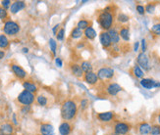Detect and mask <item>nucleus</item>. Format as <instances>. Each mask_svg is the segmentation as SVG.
Returning <instances> with one entry per match:
<instances>
[{
    "mask_svg": "<svg viewBox=\"0 0 160 135\" xmlns=\"http://www.w3.org/2000/svg\"><path fill=\"white\" fill-rule=\"evenodd\" d=\"M23 87H24V90L32 92L33 94H36L38 91V86L37 85V83L32 80H26L23 81Z\"/></svg>",
    "mask_w": 160,
    "mask_h": 135,
    "instance_id": "18",
    "label": "nucleus"
},
{
    "mask_svg": "<svg viewBox=\"0 0 160 135\" xmlns=\"http://www.w3.org/2000/svg\"><path fill=\"white\" fill-rule=\"evenodd\" d=\"M49 47H50V50H51L52 54H53V55L56 54L57 43H56V41H55L53 38H50V39H49Z\"/></svg>",
    "mask_w": 160,
    "mask_h": 135,
    "instance_id": "32",
    "label": "nucleus"
},
{
    "mask_svg": "<svg viewBox=\"0 0 160 135\" xmlns=\"http://www.w3.org/2000/svg\"><path fill=\"white\" fill-rule=\"evenodd\" d=\"M9 45H10V41L8 37H7V35H5L4 33L0 34V49L5 50V49L9 47Z\"/></svg>",
    "mask_w": 160,
    "mask_h": 135,
    "instance_id": "26",
    "label": "nucleus"
},
{
    "mask_svg": "<svg viewBox=\"0 0 160 135\" xmlns=\"http://www.w3.org/2000/svg\"><path fill=\"white\" fill-rule=\"evenodd\" d=\"M37 96L32 92H29L27 90H23L17 97V101L19 104L22 106H32L34 102H36Z\"/></svg>",
    "mask_w": 160,
    "mask_h": 135,
    "instance_id": "3",
    "label": "nucleus"
},
{
    "mask_svg": "<svg viewBox=\"0 0 160 135\" xmlns=\"http://www.w3.org/2000/svg\"><path fill=\"white\" fill-rule=\"evenodd\" d=\"M4 56H5L4 50H1V49H0V60H2L4 58Z\"/></svg>",
    "mask_w": 160,
    "mask_h": 135,
    "instance_id": "44",
    "label": "nucleus"
},
{
    "mask_svg": "<svg viewBox=\"0 0 160 135\" xmlns=\"http://www.w3.org/2000/svg\"><path fill=\"white\" fill-rule=\"evenodd\" d=\"M131 129V126L129 123L124 122H118L114 125V132L120 135H126Z\"/></svg>",
    "mask_w": 160,
    "mask_h": 135,
    "instance_id": "9",
    "label": "nucleus"
},
{
    "mask_svg": "<svg viewBox=\"0 0 160 135\" xmlns=\"http://www.w3.org/2000/svg\"><path fill=\"white\" fill-rule=\"evenodd\" d=\"M0 19L2 21H8L9 19V15H8V12H7L6 9H4L2 6H0Z\"/></svg>",
    "mask_w": 160,
    "mask_h": 135,
    "instance_id": "31",
    "label": "nucleus"
},
{
    "mask_svg": "<svg viewBox=\"0 0 160 135\" xmlns=\"http://www.w3.org/2000/svg\"><path fill=\"white\" fill-rule=\"evenodd\" d=\"M147 48H148L147 39H145V38H142V53H145V51H147Z\"/></svg>",
    "mask_w": 160,
    "mask_h": 135,
    "instance_id": "39",
    "label": "nucleus"
},
{
    "mask_svg": "<svg viewBox=\"0 0 160 135\" xmlns=\"http://www.w3.org/2000/svg\"><path fill=\"white\" fill-rule=\"evenodd\" d=\"M90 26H92V22L88 21V20H87V19H81L78 22V24H77V27L79 28H81L82 31L87 30V28L89 27Z\"/></svg>",
    "mask_w": 160,
    "mask_h": 135,
    "instance_id": "28",
    "label": "nucleus"
},
{
    "mask_svg": "<svg viewBox=\"0 0 160 135\" xmlns=\"http://www.w3.org/2000/svg\"><path fill=\"white\" fill-rule=\"evenodd\" d=\"M99 40H100V44L104 49H109L113 45L108 31H101L99 34Z\"/></svg>",
    "mask_w": 160,
    "mask_h": 135,
    "instance_id": "12",
    "label": "nucleus"
},
{
    "mask_svg": "<svg viewBox=\"0 0 160 135\" xmlns=\"http://www.w3.org/2000/svg\"><path fill=\"white\" fill-rule=\"evenodd\" d=\"M157 122H158V123L160 125V113H158V116H157Z\"/></svg>",
    "mask_w": 160,
    "mask_h": 135,
    "instance_id": "45",
    "label": "nucleus"
},
{
    "mask_svg": "<svg viewBox=\"0 0 160 135\" xmlns=\"http://www.w3.org/2000/svg\"><path fill=\"white\" fill-rule=\"evenodd\" d=\"M133 75L137 77V79H141L142 80L143 79V75H144V73H143V70L138 66V65H136L134 68H133Z\"/></svg>",
    "mask_w": 160,
    "mask_h": 135,
    "instance_id": "29",
    "label": "nucleus"
},
{
    "mask_svg": "<svg viewBox=\"0 0 160 135\" xmlns=\"http://www.w3.org/2000/svg\"><path fill=\"white\" fill-rule=\"evenodd\" d=\"M105 90H106V93L109 96H113L114 97V96H117L122 91V87L116 82H111L106 86Z\"/></svg>",
    "mask_w": 160,
    "mask_h": 135,
    "instance_id": "13",
    "label": "nucleus"
},
{
    "mask_svg": "<svg viewBox=\"0 0 160 135\" xmlns=\"http://www.w3.org/2000/svg\"><path fill=\"white\" fill-rule=\"evenodd\" d=\"M82 35H83V31H82L81 28H79L78 27H75L70 32V38H72L74 40L80 39Z\"/></svg>",
    "mask_w": 160,
    "mask_h": 135,
    "instance_id": "24",
    "label": "nucleus"
},
{
    "mask_svg": "<svg viewBox=\"0 0 160 135\" xmlns=\"http://www.w3.org/2000/svg\"><path fill=\"white\" fill-rule=\"evenodd\" d=\"M151 127L152 126L148 123H142L138 124V133L141 135H148L151 131Z\"/></svg>",
    "mask_w": 160,
    "mask_h": 135,
    "instance_id": "21",
    "label": "nucleus"
},
{
    "mask_svg": "<svg viewBox=\"0 0 160 135\" xmlns=\"http://www.w3.org/2000/svg\"><path fill=\"white\" fill-rule=\"evenodd\" d=\"M80 66H81V68L82 70V72L85 73V74L86 73H89V72H92V69H93L92 64L90 63V62H88V61H82L80 64Z\"/></svg>",
    "mask_w": 160,
    "mask_h": 135,
    "instance_id": "27",
    "label": "nucleus"
},
{
    "mask_svg": "<svg viewBox=\"0 0 160 135\" xmlns=\"http://www.w3.org/2000/svg\"><path fill=\"white\" fill-rule=\"evenodd\" d=\"M3 32L5 35H9V36H14V35H16L19 33L21 27H20V25L15 22V21H12V20H8L6 21L4 23V26H3Z\"/></svg>",
    "mask_w": 160,
    "mask_h": 135,
    "instance_id": "4",
    "label": "nucleus"
},
{
    "mask_svg": "<svg viewBox=\"0 0 160 135\" xmlns=\"http://www.w3.org/2000/svg\"><path fill=\"white\" fill-rule=\"evenodd\" d=\"M82 80L85 81L86 83L92 85V86H94V85H96L97 83L99 82L98 76H97L96 73H94L93 70H92V72H89V73H86L85 75H83Z\"/></svg>",
    "mask_w": 160,
    "mask_h": 135,
    "instance_id": "11",
    "label": "nucleus"
},
{
    "mask_svg": "<svg viewBox=\"0 0 160 135\" xmlns=\"http://www.w3.org/2000/svg\"><path fill=\"white\" fill-rule=\"evenodd\" d=\"M155 11V4L153 3H148L147 6H145V12L148 14H153Z\"/></svg>",
    "mask_w": 160,
    "mask_h": 135,
    "instance_id": "34",
    "label": "nucleus"
},
{
    "mask_svg": "<svg viewBox=\"0 0 160 135\" xmlns=\"http://www.w3.org/2000/svg\"><path fill=\"white\" fill-rule=\"evenodd\" d=\"M151 135H160V125L159 124H155L151 127V131H150Z\"/></svg>",
    "mask_w": 160,
    "mask_h": 135,
    "instance_id": "36",
    "label": "nucleus"
},
{
    "mask_svg": "<svg viewBox=\"0 0 160 135\" xmlns=\"http://www.w3.org/2000/svg\"><path fill=\"white\" fill-rule=\"evenodd\" d=\"M56 37H57V40H59V41H62L64 39V37H65V28L64 27H61L58 31V32L56 34Z\"/></svg>",
    "mask_w": 160,
    "mask_h": 135,
    "instance_id": "35",
    "label": "nucleus"
},
{
    "mask_svg": "<svg viewBox=\"0 0 160 135\" xmlns=\"http://www.w3.org/2000/svg\"><path fill=\"white\" fill-rule=\"evenodd\" d=\"M70 70H71V73L73 74V75L76 76V77H78V79H82L83 75H85V73L82 72L81 66L77 63H71L70 64Z\"/></svg>",
    "mask_w": 160,
    "mask_h": 135,
    "instance_id": "17",
    "label": "nucleus"
},
{
    "mask_svg": "<svg viewBox=\"0 0 160 135\" xmlns=\"http://www.w3.org/2000/svg\"><path fill=\"white\" fill-rule=\"evenodd\" d=\"M159 19H160V18H159Z\"/></svg>",
    "mask_w": 160,
    "mask_h": 135,
    "instance_id": "48",
    "label": "nucleus"
},
{
    "mask_svg": "<svg viewBox=\"0 0 160 135\" xmlns=\"http://www.w3.org/2000/svg\"><path fill=\"white\" fill-rule=\"evenodd\" d=\"M12 3L13 2H11L10 0H3V1H1V6L3 7L4 9H10V7H11V5H12Z\"/></svg>",
    "mask_w": 160,
    "mask_h": 135,
    "instance_id": "37",
    "label": "nucleus"
},
{
    "mask_svg": "<svg viewBox=\"0 0 160 135\" xmlns=\"http://www.w3.org/2000/svg\"><path fill=\"white\" fill-rule=\"evenodd\" d=\"M25 7H26L25 1H14L10 7V12L11 14H17L18 12L25 9Z\"/></svg>",
    "mask_w": 160,
    "mask_h": 135,
    "instance_id": "19",
    "label": "nucleus"
},
{
    "mask_svg": "<svg viewBox=\"0 0 160 135\" xmlns=\"http://www.w3.org/2000/svg\"><path fill=\"white\" fill-rule=\"evenodd\" d=\"M36 102L38 106H40V107H46V106L48 105V103H49L47 96H45L44 94L38 95L36 98Z\"/></svg>",
    "mask_w": 160,
    "mask_h": 135,
    "instance_id": "25",
    "label": "nucleus"
},
{
    "mask_svg": "<svg viewBox=\"0 0 160 135\" xmlns=\"http://www.w3.org/2000/svg\"><path fill=\"white\" fill-rule=\"evenodd\" d=\"M116 20H117V22H118V23H120V24L124 25V24H126V23L129 22L130 17H129L128 15H126V14H124V13H119V14L117 15Z\"/></svg>",
    "mask_w": 160,
    "mask_h": 135,
    "instance_id": "30",
    "label": "nucleus"
},
{
    "mask_svg": "<svg viewBox=\"0 0 160 135\" xmlns=\"http://www.w3.org/2000/svg\"><path fill=\"white\" fill-rule=\"evenodd\" d=\"M140 42L138 41H137V42H135V44H134V51L135 52H138V48H140Z\"/></svg>",
    "mask_w": 160,
    "mask_h": 135,
    "instance_id": "43",
    "label": "nucleus"
},
{
    "mask_svg": "<svg viewBox=\"0 0 160 135\" xmlns=\"http://www.w3.org/2000/svg\"><path fill=\"white\" fill-rule=\"evenodd\" d=\"M39 132L41 135H55L54 134V128L51 123H43L39 126Z\"/></svg>",
    "mask_w": 160,
    "mask_h": 135,
    "instance_id": "16",
    "label": "nucleus"
},
{
    "mask_svg": "<svg viewBox=\"0 0 160 135\" xmlns=\"http://www.w3.org/2000/svg\"><path fill=\"white\" fill-rule=\"evenodd\" d=\"M73 130V126L70 122H62L59 125L60 135H70Z\"/></svg>",
    "mask_w": 160,
    "mask_h": 135,
    "instance_id": "15",
    "label": "nucleus"
},
{
    "mask_svg": "<svg viewBox=\"0 0 160 135\" xmlns=\"http://www.w3.org/2000/svg\"><path fill=\"white\" fill-rule=\"evenodd\" d=\"M23 52L24 53H28V52H29V49H28V48H23Z\"/></svg>",
    "mask_w": 160,
    "mask_h": 135,
    "instance_id": "46",
    "label": "nucleus"
},
{
    "mask_svg": "<svg viewBox=\"0 0 160 135\" xmlns=\"http://www.w3.org/2000/svg\"><path fill=\"white\" fill-rule=\"evenodd\" d=\"M108 33L110 35V38L111 41H112V44L113 45H118L120 42V35H119V31H118L115 27H112L111 30L108 31Z\"/></svg>",
    "mask_w": 160,
    "mask_h": 135,
    "instance_id": "20",
    "label": "nucleus"
},
{
    "mask_svg": "<svg viewBox=\"0 0 160 135\" xmlns=\"http://www.w3.org/2000/svg\"><path fill=\"white\" fill-rule=\"evenodd\" d=\"M115 113L114 112H102V113H96V118L99 123H107L112 122L114 119Z\"/></svg>",
    "mask_w": 160,
    "mask_h": 135,
    "instance_id": "8",
    "label": "nucleus"
},
{
    "mask_svg": "<svg viewBox=\"0 0 160 135\" xmlns=\"http://www.w3.org/2000/svg\"><path fill=\"white\" fill-rule=\"evenodd\" d=\"M119 35H120V38L122 40L129 41L130 40V28H129V27L123 26L119 31Z\"/></svg>",
    "mask_w": 160,
    "mask_h": 135,
    "instance_id": "22",
    "label": "nucleus"
},
{
    "mask_svg": "<svg viewBox=\"0 0 160 135\" xmlns=\"http://www.w3.org/2000/svg\"><path fill=\"white\" fill-rule=\"evenodd\" d=\"M10 68L13 75H15L20 80H26V77L28 76V73L24 70L23 67H21L17 63H11Z\"/></svg>",
    "mask_w": 160,
    "mask_h": 135,
    "instance_id": "6",
    "label": "nucleus"
},
{
    "mask_svg": "<svg viewBox=\"0 0 160 135\" xmlns=\"http://www.w3.org/2000/svg\"><path fill=\"white\" fill-rule=\"evenodd\" d=\"M140 84L145 89H152L155 87H160V82L155 81L152 79H142L140 81Z\"/></svg>",
    "mask_w": 160,
    "mask_h": 135,
    "instance_id": "14",
    "label": "nucleus"
},
{
    "mask_svg": "<svg viewBox=\"0 0 160 135\" xmlns=\"http://www.w3.org/2000/svg\"><path fill=\"white\" fill-rule=\"evenodd\" d=\"M61 118L64 122H71L78 113V104L72 99H67L61 105Z\"/></svg>",
    "mask_w": 160,
    "mask_h": 135,
    "instance_id": "1",
    "label": "nucleus"
},
{
    "mask_svg": "<svg viewBox=\"0 0 160 135\" xmlns=\"http://www.w3.org/2000/svg\"><path fill=\"white\" fill-rule=\"evenodd\" d=\"M110 135H120V134H117V133H115V132H113L112 134H110Z\"/></svg>",
    "mask_w": 160,
    "mask_h": 135,
    "instance_id": "47",
    "label": "nucleus"
},
{
    "mask_svg": "<svg viewBox=\"0 0 160 135\" xmlns=\"http://www.w3.org/2000/svg\"><path fill=\"white\" fill-rule=\"evenodd\" d=\"M96 75L98 76V80L100 81H107L113 79L115 72L113 69H111L109 67H103L97 70Z\"/></svg>",
    "mask_w": 160,
    "mask_h": 135,
    "instance_id": "5",
    "label": "nucleus"
},
{
    "mask_svg": "<svg viewBox=\"0 0 160 135\" xmlns=\"http://www.w3.org/2000/svg\"><path fill=\"white\" fill-rule=\"evenodd\" d=\"M55 64H56V66L61 68L62 66H63V62H62V60L59 58V57H57V58H55Z\"/></svg>",
    "mask_w": 160,
    "mask_h": 135,
    "instance_id": "41",
    "label": "nucleus"
},
{
    "mask_svg": "<svg viewBox=\"0 0 160 135\" xmlns=\"http://www.w3.org/2000/svg\"><path fill=\"white\" fill-rule=\"evenodd\" d=\"M14 133H15V127L13 123L9 122L0 123V135H14Z\"/></svg>",
    "mask_w": 160,
    "mask_h": 135,
    "instance_id": "10",
    "label": "nucleus"
},
{
    "mask_svg": "<svg viewBox=\"0 0 160 135\" xmlns=\"http://www.w3.org/2000/svg\"><path fill=\"white\" fill-rule=\"evenodd\" d=\"M83 35H85L86 39L88 40H93L96 37V31L92 27V26H90L89 27H88L87 30L83 31Z\"/></svg>",
    "mask_w": 160,
    "mask_h": 135,
    "instance_id": "23",
    "label": "nucleus"
},
{
    "mask_svg": "<svg viewBox=\"0 0 160 135\" xmlns=\"http://www.w3.org/2000/svg\"><path fill=\"white\" fill-rule=\"evenodd\" d=\"M81 108L82 109V110H85V109H87L88 108V101L87 100V99H82V100L81 101Z\"/></svg>",
    "mask_w": 160,
    "mask_h": 135,
    "instance_id": "40",
    "label": "nucleus"
},
{
    "mask_svg": "<svg viewBox=\"0 0 160 135\" xmlns=\"http://www.w3.org/2000/svg\"><path fill=\"white\" fill-rule=\"evenodd\" d=\"M96 21L102 31H108L109 30H111L114 25L115 16L113 12L110 10V7H107V8L102 10L97 16Z\"/></svg>",
    "mask_w": 160,
    "mask_h": 135,
    "instance_id": "2",
    "label": "nucleus"
},
{
    "mask_svg": "<svg viewBox=\"0 0 160 135\" xmlns=\"http://www.w3.org/2000/svg\"><path fill=\"white\" fill-rule=\"evenodd\" d=\"M151 32L153 33V34H155V35H157V36H160V23L155 24V25L152 26Z\"/></svg>",
    "mask_w": 160,
    "mask_h": 135,
    "instance_id": "33",
    "label": "nucleus"
},
{
    "mask_svg": "<svg viewBox=\"0 0 160 135\" xmlns=\"http://www.w3.org/2000/svg\"><path fill=\"white\" fill-rule=\"evenodd\" d=\"M137 12L140 15H144L145 14V7L142 5H137Z\"/></svg>",
    "mask_w": 160,
    "mask_h": 135,
    "instance_id": "38",
    "label": "nucleus"
},
{
    "mask_svg": "<svg viewBox=\"0 0 160 135\" xmlns=\"http://www.w3.org/2000/svg\"><path fill=\"white\" fill-rule=\"evenodd\" d=\"M138 65L140 66L144 70H150V64H149V58L145 53H140L138 55L137 58Z\"/></svg>",
    "mask_w": 160,
    "mask_h": 135,
    "instance_id": "7",
    "label": "nucleus"
},
{
    "mask_svg": "<svg viewBox=\"0 0 160 135\" xmlns=\"http://www.w3.org/2000/svg\"><path fill=\"white\" fill-rule=\"evenodd\" d=\"M59 30H60V25L58 24V25H56V26H55V27H54L52 28V32H53V33H54L55 35H56Z\"/></svg>",
    "mask_w": 160,
    "mask_h": 135,
    "instance_id": "42",
    "label": "nucleus"
}]
</instances>
